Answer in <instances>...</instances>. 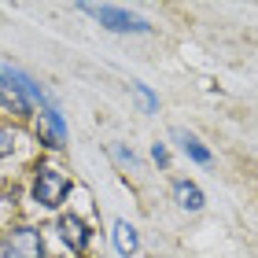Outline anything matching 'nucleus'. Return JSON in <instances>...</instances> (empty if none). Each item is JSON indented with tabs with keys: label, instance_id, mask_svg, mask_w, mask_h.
Masks as SVG:
<instances>
[{
	"label": "nucleus",
	"instance_id": "10",
	"mask_svg": "<svg viewBox=\"0 0 258 258\" xmlns=\"http://www.w3.org/2000/svg\"><path fill=\"white\" fill-rule=\"evenodd\" d=\"M151 155H155V162H166L170 151H166V144H155V148H151Z\"/></svg>",
	"mask_w": 258,
	"mask_h": 258
},
{
	"label": "nucleus",
	"instance_id": "4",
	"mask_svg": "<svg viewBox=\"0 0 258 258\" xmlns=\"http://www.w3.org/2000/svg\"><path fill=\"white\" fill-rule=\"evenodd\" d=\"M55 229H59V240L67 243V247L70 251H85L89 247V240H92V232H89V225H85V221H81L78 214H67V218H59V225H55Z\"/></svg>",
	"mask_w": 258,
	"mask_h": 258
},
{
	"label": "nucleus",
	"instance_id": "6",
	"mask_svg": "<svg viewBox=\"0 0 258 258\" xmlns=\"http://www.w3.org/2000/svg\"><path fill=\"white\" fill-rule=\"evenodd\" d=\"M173 196H177L181 210H192V214H196V210H203V203H207L203 192H199L192 181H173Z\"/></svg>",
	"mask_w": 258,
	"mask_h": 258
},
{
	"label": "nucleus",
	"instance_id": "9",
	"mask_svg": "<svg viewBox=\"0 0 258 258\" xmlns=\"http://www.w3.org/2000/svg\"><path fill=\"white\" fill-rule=\"evenodd\" d=\"M137 92L144 96V107H148V111H155V107H159V100H155V96L148 92V85H137Z\"/></svg>",
	"mask_w": 258,
	"mask_h": 258
},
{
	"label": "nucleus",
	"instance_id": "8",
	"mask_svg": "<svg viewBox=\"0 0 258 258\" xmlns=\"http://www.w3.org/2000/svg\"><path fill=\"white\" fill-rule=\"evenodd\" d=\"M11 151H15V133H11V129H0V159L11 155Z\"/></svg>",
	"mask_w": 258,
	"mask_h": 258
},
{
	"label": "nucleus",
	"instance_id": "3",
	"mask_svg": "<svg viewBox=\"0 0 258 258\" xmlns=\"http://www.w3.org/2000/svg\"><path fill=\"white\" fill-rule=\"evenodd\" d=\"M8 251H11V258H41L44 240H41L37 229H15L8 236Z\"/></svg>",
	"mask_w": 258,
	"mask_h": 258
},
{
	"label": "nucleus",
	"instance_id": "7",
	"mask_svg": "<svg viewBox=\"0 0 258 258\" xmlns=\"http://www.w3.org/2000/svg\"><path fill=\"white\" fill-rule=\"evenodd\" d=\"M177 140H181V148H184V155H188V159H196V162H203V166H207V162H210V159H214V155H210V151H207L203 144H199V140H196L192 133H177Z\"/></svg>",
	"mask_w": 258,
	"mask_h": 258
},
{
	"label": "nucleus",
	"instance_id": "2",
	"mask_svg": "<svg viewBox=\"0 0 258 258\" xmlns=\"http://www.w3.org/2000/svg\"><path fill=\"white\" fill-rule=\"evenodd\" d=\"M85 15H92L100 22V26H107L114 33H148L151 26L140 15H133V11H125V8H111V4H85L81 8Z\"/></svg>",
	"mask_w": 258,
	"mask_h": 258
},
{
	"label": "nucleus",
	"instance_id": "5",
	"mask_svg": "<svg viewBox=\"0 0 258 258\" xmlns=\"http://www.w3.org/2000/svg\"><path fill=\"white\" fill-rule=\"evenodd\" d=\"M114 247H118V254H122V258L137 254L140 236H137V229L129 225V221H114Z\"/></svg>",
	"mask_w": 258,
	"mask_h": 258
},
{
	"label": "nucleus",
	"instance_id": "1",
	"mask_svg": "<svg viewBox=\"0 0 258 258\" xmlns=\"http://www.w3.org/2000/svg\"><path fill=\"white\" fill-rule=\"evenodd\" d=\"M67 192H70V177L63 170H55V166H41L37 170V177H33V199H37L44 210L63 207Z\"/></svg>",
	"mask_w": 258,
	"mask_h": 258
}]
</instances>
